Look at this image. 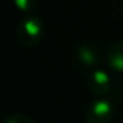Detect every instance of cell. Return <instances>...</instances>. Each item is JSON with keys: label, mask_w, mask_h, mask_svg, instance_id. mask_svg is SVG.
Returning a JSON list of instances; mask_svg holds the SVG:
<instances>
[{"label": "cell", "mask_w": 123, "mask_h": 123, "mask_svg": "<svg viewBox=\"0 0 123 123\" xmlns=\"http://www.w3.org/2000/svg\"><path fill=\"white\" fill-rule=\"evenodd\" d=\"M77 58L86 67H94L100 62V54L93 45H81L77 49Z\"/></svg>", "instance_id": "cell-4"}, {"label": "cell", "mask_w": 123, "mask_h": 123, "mask_svg": "<svg viewBox=\"0 0 123 123\" xmlns=\"http://www.w3.org/2000/svg\"><path fill=\"white\" fill-rule=\"evenodd\" d=\"M18 39L23 46L32 48L39 43L43 35V25L38 16H26L18 25Z\"/></svg>", "instance_id": "cell-1"}, {"label": "cell", "mask_w": 123, "mask_h": 123, "mask_svg": "<svg viewBox=\"0 0 123 123\" xmlns=\"http://www.w3.org/2000/svg\"><path fill=\"white\" fill-rule=\"evenodd\" d=\"M110 87H111L110 77L104 71L96 70L87 78V88L94 96H104V94H107L110 91Z\"/></svg>", "instance_id": "cell-3"}, {"label": "cell", "mask_w": 123, "mask_h": 123, "mask_svg": "<svg viewBox=\"0 0 123 123\" xmlns=\"http://www.w3.org/2000/svg\"><path fill=\"white\" fill-rule=\"evenodd\" d=\"M107 64L116 73H123V41L114 43L107 52Z\"/></svg>", "instance_id": "cell-5"}, {"label": "cell", "mask_w": 123, "mask_h": 123, "mask_svg": "<svg viewBox=\"0 0 123 123\" xmlns=\"http://www.w3.org/2000/svg\"><path fill=\"white\" fill-rule=\"evenodd\" d=\"M122 12H123V7H122Z\"/></svg>", "instance_id": "cell-8"}, {"label": "cell", "mask_w": 123, "mask_h": 123, "mask_svg": "<svg viewBox=\"0 0 123 123\" xmlns=\"http://www.w3.org/2000/svg\"><path fill=\"white\" fill-rule=\"evenodd\" d=\"M114 116V107L109 100L98 98L88 104L86 110L87 123H110Z\"/></svg>", "instance_id": "cell-2"}, {"label": "cell", "mask_w": 123, "mask_h": 123, "mask_svg": "<svg viewBox=\"0 0 123 123\" xmlns=\"http://www.w3.org/2000/svg\"><path fill=\"white\" fill-rule=\"evenodd\" d=\"M3 123H33V120L31 117H28L26 114H20V113H13V114H9Z\"/></svg>", "instance_id": "cell-6"}, {"label": "cell", "mask_w": 123, "mask_h": 123, "mask_svg": "<svg viewBox=\"0 0 123 123\" xmlns=\"http://www.w3.org/2000/svg\"><path fill=\"white\" fill-rule=\"evenodd\" d=\"M15 5L18 6L19 10L26 12V10H31V9L33 7L35 0H15Z\"/></svg>", "instance_id": "cell-7"}]
</instances>
